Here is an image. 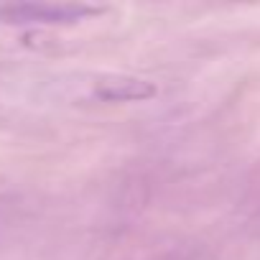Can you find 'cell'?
<instances>
[{"label":"cell","mask_w":260,"mask_h":260,"mask_svg":"<svg viewBox=\"0 0 260 260\" xmlns=\"http://www.w3.org/2000/svg\"><path fill=\"white\" fill-rule=\"evenodd\" d=\"M100 13V8L84 6V3H18V6H3L0 18L6 23H28V26H64L84 21L87 16Z\"/></svg>","instance_id":"1"},{"label":"cell","mask_w":260,"mask_h":260,"mask_svg":"<svg viewBox=\"0 0 260 260\" xmlns=\"http://www.w3.org/2000/svg\"><path fill=\"white\" fill-rule=\"evenodd\" d=\"M97 94L102 100H110V102H130V100H146V97H153L156 94V87L146 79H130V77H122V79H110V82H102L97 87Z\"/></svg>","instance_id":"2"}]
</instances>
